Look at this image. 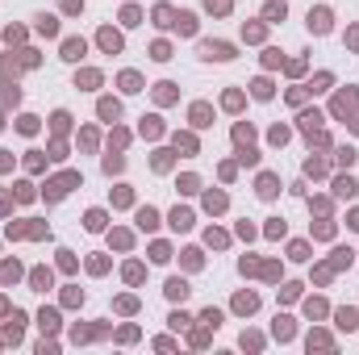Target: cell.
I'll use <instances>...</instances> for the list:
<instances>
[{"mask_svg": "<svg viewBox=\"0 0 359 355\" xmlns=\"http://www.w3.org/2000/svg\"><path fill=\"white\" fill-rule=\"evenodd\" d=\"M259 192H263V197H276V180L263 176V180H259Z\"/></svg>", "mask_w": 359, "mask_h": 355, "instance_id": "8992f818", "label": "cell"}, {"mask_svg": "<svg viewBox=\"0 0 359 355\" xmlns=\"http://www.w3.org/2000/svg\"><path fill=\"white\" fill-rule=\"evenodd\" d=\"M63 54H67V59H80V54H84V42H75V38H71L67 46H63Z\"/></svg>", "mask_w": 359, "mask_h": 355, "instance_id": "5b68a950", "label": "cell"}, {"mask_svg": "<svg viewBox=\"0 0 359 355\" xmlns=\"http://www.w3.org/2000/svg\"><path fill=\"white\" fill-rule=\"evenodd\" d=\"M71 184H75V176H63V180H54V184H46V197H50V201H59V197H63V192H67Z\"/></svg>", "mask_w": 359, "mask_h": 355, "instance_id": "7a4b0ae2", "label": "cell"}, {"mask_svg": "<svg viewBox=\"0 0 359 355\" xmlns=\"http://www.w3.org/2000/svg\"><path fill=\"white\" fill-rule=\"evenodd\" d=\"M101 46H105V50H117V46H121V38L113 34V29H105V34H101Z\"/></svg>", "mask_w": 359, "mask_h": 355, "instance_id": "277c9868", "label": "cell"}, {"mask_svg": "<svg viewBox=\"0 0 359 355\" xmlns=\"http://www.w3.org/2000/svg\"><path fill=\"white\" fill-rule=\"evenodd\" d=\"M167 293H172V297H184L188 288H184V280H172V284H167Z\"/></svg>", "mask_w": 359, "mask_h": 355, "instance_id": "52a82bcc", "label": "cell"}, {"mask_svg": "<svg viewBox=\"0 0 359 355\" xmlns=\"http://www.w3.org/2000/svg\"><path fill=\"white\" fill-rule=\"evenodd\" d=\"M309 25L317 29V34H326V29H330V13H326V9H317V13H309Z\"/></svg>", "mask_w": 359, "mask_h": 355, "instance_id": "3957f363", "label": "cell"}, {"mask_svg": "<svg viewBox=\"0 0 359 355\" xmlns=\"http://www.w3.org/2000/svg\"><path fill=\"white\" fill-rule=\"evenodd\" d=\"M201 54H205V59H230L234 50L225 46V42H205V46H201Z\"/></svg>", "mask_w": 359, "mask_h": 355, "instance_id": "6da1fadb", "label": "cell"}]
</instances>
